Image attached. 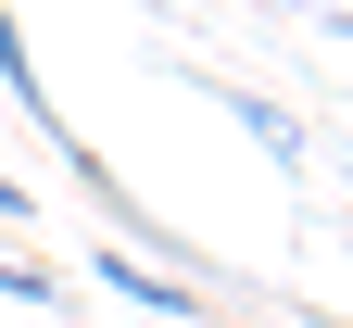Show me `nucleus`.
Returning <instances> with one entry per match:
<instances>
[{"label":"nucleus","mask_w":353,"mask_h":328,"mask_svg":"<svg viewBox=\"0 0 353 328\" xmlns=\"http://www.w3.org/2000/svg\"><path fill=\"white\" fill-rule=\"evenodd\" d=\"M101 291H114V303H139V316H202L190 278H152L139 253H101Z\"/></svg>","instance_id":"obj_1"},{"label":"nucleus","mask_w":353,"mask_h":328,"mask_svg":"<svg viewBox=\"0 0 353 328\" xmlns=\"http://www.w3.org/2000/svg\"><path fill=\"white\" fill-rule=\"evenodd\" d=\"M0 88H13V102H26L38 126H51V139H63V114H51V88H38V51H26V26H13V0H0Z\"/></svg>","instance_id":"obj_2"},{"label":"nucleus","mask_w":353,"mask_h":328,"mask_svg":"<svg viewBox=\"0 0 353 328\" xmlns=\"http://www.w3.org/2000/svg\"><path fill=\"white\" fill-rule=\"evenodd\" d=\"M0 215H38V190H26V177H0Z\"/></svg>","instance_id":"obj_3"},{"label":"nucleus","mask_w":353,"mask_h":328,"mask_svg":"<svg viewBox=\"0 0 353 328\" xmlns=\"http://www.w3.org/2000/svg\"><path fill=\"white\" fill-rule=\"evenodd\" d=\"M316 13H328V38H353V0H316Z\"/></svg>","instance_id":"obj_4"},{"label":"nucleus","mask_w":353,"mask_h":328,"mask_svg":"<svg viewBox=\"0 0 353 328\" xmlns=\"http://www.w3.org/2000/svg\"><path fill=\"white\" fill-rule=\"evenodd\" d=\"M341 190H353V152H341Z\"/></svg>","instance_id":"obj_5"}]
</instances>
